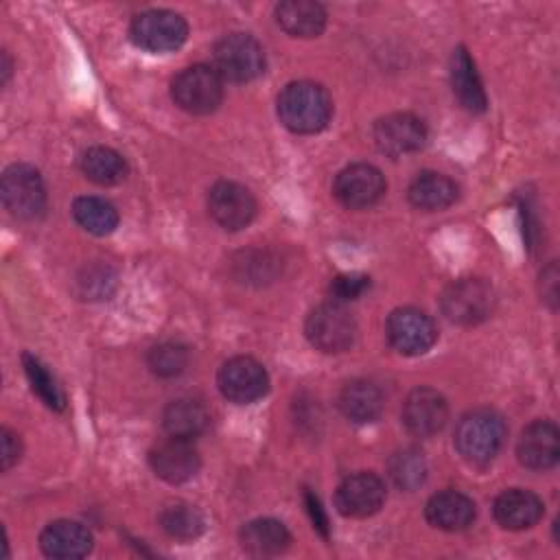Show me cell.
Listing matches in <instances>:
<instances>
[{
	"instance_id": "6da1fadb",
	"label": "cell",
	"mask_w": 560,
	"mask_h": 560,
	"mask_svg": "<svg viewBox=\"0 0 560 560\" xmlns=\"http://www.w3.org/2000/svg\"><path fill=\"white\" fill-rule=\"evenodd\" d=\"M280 122L293 133H317L332 116V101L315 81H293L278 94Z\"/></svg>"
},
{
	"instance_id": "7a4b0ae2",
	"label": "cell",
	"mask_w": 560,
	"mask_h": 560,
	"mask_svg": "<svg viewBox=\"0 0 560 560\" xmlns=\"http://www.w3.org/2000/svg\"><path fill=\"white\" fill-rule=\"evenodd\" d=\"M505 422L492 409H472L455 427V448L470 466H488L501 451Z\"/></svg>"
},
{
	"instance_id": "3957f363",
	"label": "cell",
	"mask_w": 560,
	"mask_h": 560,
	"mask_svg": "<svg viewBox=\"0 0 560 560\" xmlns=\"http://www.w3.org/2000/svg\"><path fill=\"white\" fill-rule=\"evenodd\" d=\"M497 295L483 278H459L451 282L440 295L444 317L459 326H475L488 319L494 311Z\"/></svg>"
},
{
	"instance_id": "277c9868",
	"label": "cell",
	"mask_w": 560,
	"mask_h": 560,
	"mask_svg": "<svg viewBox=\"0 0 560 560\" xmlns=\"http://www.w3.org/2000/svg\"><path fill=\"white\" fill-rule=\"evenodd\" d=\"M171 96L175 105L188 114H212L223 101V79L214 66L195 63L184 68L171 81Z\"/></svg>"
},
{
	"instance_id": "5b68a950",
	"label": "cell",
	"mask_w": 560,
	"mask_h": 560,
	"mask_svg": "<svg viewBox=\"0 0 560 560\" xmlns=\"http://www.w3.org/2000/svg\"><path fill=\"white\" fill-rule=\"evenodd\" d=\"M0 197L11 217L33 221L46 210V186L31 164H11L0 179Z\"/></svg>"
},
{
	"instance_id": "8992f818",
	"label": "cell",
	"mask_w": 560,
	"mask_h": 560,
	"mask_svg": "<svg viewBox=\"0 0 560 560\" xmlns=\"http://www.w3.org/2000/svg\"><path fill=\"white\" fill-rule=\"evenodd\" d=\"M306 339L322 352H343L357 339V322L341 302L315 306L304 324Z\"/></svg>"
},
{
	"instance_id": "52a82bcc",
	"label": "cell",
	"mask_w": 560,
	"mask_h": 560,
	"mask_svg": "<svg viewBox=\"0 0 560 560\" xmlns=\"http://www.w3.org/2000/svg\"><path fill=\"white\" fill-rule=\"evenodd\" d=\"M129 37L147 52H171L186 42L188 24L171 9H149L133 18Z\"/></svg>"
},
{
	"instance_id": "ba28073f",
	"label": "cell",
	"mask_w": 560,
	"mask_h": 560,
	"mask_svg": "<svg viewBox=\"0 0 560 560\" xmlns=\"http://www.w3.org/2000/svg\"><path fill=\"white\" fill-rule=\"evenodd\" d=\"M214 70L223 81H252L265 72V50L249 33H230L214 44Z\"/></svg>"
},
{
	"instance_id": "9c48e42d",
	"label": "cell",
	"mask_w": 560,
	"mask_h": 560,
	"mask_svg": "<svg viewBox=\"0 0 560 560\" xmlns=\"http://www.w3.org/2000/svg\"><path fill=\"white\" fill-rule=\"evenodd\" d=\"M385 335L396 352L405 357H418L431 350L438 339V328L424 311L413 306H400L389 313Z\"/></svg>"
},
{
	"instance_id": "30bf717a",
	"label": "cell",
	"mask_w": 560,
	"mask_h": 560,
	"mask_svg": "<svg viewBox=\"0 0 560 560\" xmlns=\"http://www.w3.org/2000/svg\"><path fill=\"white\" fill-rule=\"evenodd\" d=\"M217 385L230 402L249 405L267 394L269 376L260 361L252 357H232L221 365Z\"/></svg>"
},
{
	"instance_id": "8fae6325",
	"label": "cell",
	"mask_w": 560,
	"mask_h": 560,
	"mask_svg": "<svg viewBox=\"0 0 560 560\" xmlns=\"http://www.w3.org/2000/svg\"><path fill=\"white\" fill-rule=\"evenodd\" d=\"M385 188L387 184L383 173L365 162L341 168L332 184L337 201L350 210H363L374 206L385 195Z\"/></svg>"
},
{
	"instance_id": "7c38bea8",
	"label": "cell",
	"mask_w": 560,
	"mask_h": 560,
	"mask_svg": "<svg viewBox=\"0 0 560 560\" xmlns=\"http://www.w3.org/2000/svg\"><path fill=\"white\" fill-rule=\"evenodd\" d=\"M372 136L381 153L389 158H400L422 149L427 140V125L416 114L396 112L378 118L374 122Z\"/></svg>"
},
{
	"instance_id": "4fadbf2b",
	"label": "cell",
	"mask_w": 560,
	"mask_h": 560,
	"mask_svg": "<svg viewBox=\"0 0 560 560\" xmlns=\"http://www.w3.org/2000/svg\"><path fill=\"white\" fill-rule=\"evenodd\" d=\"M208 212L223 230L236 232L256 217V199L243 184L221 179L208 190Z\"/></svg>"
},
{
	"instance_id": "5bb4252c",
	"label": "cell",
	"mask_w": 560,
	"mask_h": 560,
	"mask_svg": "<svg viewBox=\"0 0 560 560\" xmlns=\"http://www.w3.org/2000/svg\"><path fill=\"white\" fill-rule=\"evenodd\" d=\"M385 483L374 472L348 475L335 492V505L341 516L365 518L376 514L385 503Z\"/></svg>"
},
{
	"instance_id": "9a60e30c",
	"label": "cell",
	"mask_w": 560,
	"mask_h": 560,
	"mask_svg": "<svg viewBox=\"0 0 560 560\" xmlns=\"http://www.w3.org/2000/svg\"><path fill=\"white\" fill-rule=\"evenodd\" d=\"M448 420L446 398L433 387H416L402 402V424L418 438H431Z\"/></svg>"
},
{
	"instance_id": "2e32d148",
	"label": "cell",
	"mask_w": 560,
	"mask_h": 560,
	"mask_svg": "<svg viewBox=\"0 0 560 560\" xmlns=\"http://www.w3.org/2000/svg\"><path fill=\"white\" fill-rule=\"evenodd\" d=\"M149 464L160 479L168 483H184L199 472L201 457L192 440L171 435L151 448Z\"/></svg>"
},
{
	"instance_id": "e0dca14e",
	"label": "cell",
	"mask_w": 560,
	"mask_h": 560,
	"mask_svg": "<svg viewBox=\"0 0 560 560\" xmlns=\"http://www.w3.org/2000/svg\"><path fill=\"white\" fill-rule=\"evenodd\" d=\"M518 462L529 470H547L558 464L560 433L549 420H534L521 431L516 442Z\"/></svg>"
},
{
	"instance_id": "ac0fdd59",
	"label": "cell",
	"mask_w": 560,
	"mask_h": 560,
	"mask_svg": "<svg viewBox=\"0 0 560 560\" xmlns=\"http://www.w3.org/2000/svg\"><path fill=\"white\" fill-rule=\"evenodd\" d=\"M94 538L85 525L70 518L48 523L39 534V547L48 558L74 560L92 551Z\"/></svg>"
},
{
	"instance_id": "d6986e66",
	"label": "cell",
	"mask_w": 560,
	"mask_h": 560,
	"mask_svg": "<svg viewBox=\"0 0 560 560\" xmlns=\"http://www.w3.org/2000/svg\"><path fill=\"white\" fill-rule=\"evenodd\" d=\"M542 512H545L542 501L534 492L523 488L503 490L492 503L494 521L503 529H512V532L534 527L542 518Z\"/></svg>"
},
{
	"instance_id": "ffe728a7",
	"label": "cell",
	"mask_w": 560,
	"mask_h": 560,
	"mask_svg": "<svg viewBox=\"0 0 560 560\" xmlns=\"http://www.w3.org/2000/svg\"><path fill=\"white\" fill-rule=\"evenodd\" d=\"M475 503L470 497L457 492V490H442L435 492L427 505L424 516L427 521L444 532H462L475 521Z\"/></svg>"
},
{
	"instance_id": "44dd1931",
	"label": "cell",
	"mask_w": 560,
	"mask_h": 560,
	"mask_svg": "<svg viewBox=\"0 0 560 560\" xmlns=\"http://www.w3.org/2000/svg\"><path fill=\"white\" fill-rule=\"evenodd\" d=\"M451 88L459 105L472 114H481L488 107V96L477 74L475 61L464 46H457L451 57Z\"/></svg>"
},
{
	"instance_id": "7402d4cb",
	"label": "cell",
	"mask_w": 560,
	"mask_h": 560,
	"mask_svg": "<svg viewBox=\"0 0 560 560\" xmlns=\"http://www.w3.org/2000/svg\"><path fill=\"white\" fill-rule=\"evenodd\" d=\"M337 405L350 422L368 424V422H374L383 413L385 398H383V392L378 389V385H374L372 381L354 378L341 387Z\"/></svg>"
},
{
	"instance_id": "603a6c76",
	"label": "cell",
	"mask_w": 560,
	"mask_h": 560,
	"mask_svg": "<svg viewBox=\"0 0 560 560\" xmlns=\"http://www.w3.org/2000/svg\"><path fill=\"white\" fill-rule=\"evenodd\" d=\"M276 22L293 37H317L326 28V9L315 0H284L276 7Z\"/></svg>"
},
{
	"instance_id": "cb8c5ba5",
	"label": "cell",
	"mask_w": 560,
	"mask_h": 560,
	"mask_svg": "<svg viewBox=\"0 0 560 560\" xmlns=\"http://www.w3.org/2000/svg\"><path fill=\"white\" fill-rule=\"evenodd\" d=\"M407 197L413 208L435 212L444 210L457 199V184L438 171L418 173L407 190Z\"/></svg>"
},
{
	"instance_id": "d4e9b609",
	"label": "cell",
	"mask_w": 560,
	"mask_h": 560,
	"mask_svg": "<svg viewBox=\"0 0 560 560\" xmlns=\"http://www.w3.org/2000/svg\"><path fill=\"white\" fill-rule=\"evenodd\" d=\"M162 424L168 435L192 440L208 429L210 411L203 405V400L192 396H182L166 405L162 413Z\"/></svg>"
},
{
	"instance_id": "484cf974",
	"label": "cell",
	"mask_w": 560,
	"mask_h": 560,
	"mask_svg": "<svg viewBox=\"0 0 560 560\" xmlns=\"http://www.w3.org/2000/svg\"><path fill=\"white\" fill-rule=\"evenodd\" d=\"M241 547L252 556H278L282 553L289 542L291 534L278 518H254L241 527L238 534Z\"/></svg>"
},
{
	"instance_id": "4316f807",
	"label": "cell",
	"mask_w": 560,
	"mask_h": 560,
	"mask_svg": "<svg viewBox=\"0 0 560 560\" xmlns=\"http://www.w3.org/2000/svg\"><path fill=\"white\" fill-rule=\"evenodd\" d=\"M83 175L98 186H114L127 177L125 158L109 147H90L81 155Z\"/></svg>"
},
{
	"instance_id": "83f0119b",
	"label": "cell",
	"mask_w": 560,
	"mask_h": 560,
	"mask_svg": "<svg viewBox=\"0 0 560 560\" xmlns=\"http://www.w3.org/2000/svg\"><path fill=\"white\" fill-rule=\"evenodd\" d=\"M74 221L94 236H107L118 225V210L112 201L94 195L77 197L72 203Z\"/></svg>"
},
{
	"instance_id": "f1b7e54d",
	"label": "cell",
	"mask_w": 560,
	"mask_h": 560,
	"mask_svg": "<svg viewBox=\"0 0 560 560\" xmlns=\"http://www.w3.org/2000/svg\"><path fill=\"white\" fill-rule=\"evenodd\" d=\"M160 525L162 529L177 538V540H192L197 538L203 527H206V518L203 514L199 512V508H195L192 503H186V501H173V503H166L162 510H160Z\"/></svg>"
},
{
	"instance_id": "f546056e",
	"label": "cell",
	"mask_w": 560,
	"mask_h": 560,
	"mask_svg": "<svg viewBox=\"0 0 560 560\" xmlns=\"http://www.w3.org/2000/svg\"><path fill=\"white\" fill-rule=\"evenodd\" d=\"M387 472L392 477V481L400 488V490H416L424 483L429 466L424 455L418 448H400L396 451L389 462H387Z\"/></svg>"
},
{
	"instance_id": "4dcf8cb0",
	"label": "cell",
	"mask_w": 560,
	"mask_h": 560,
	"mask_svg": "<svg viewBox=\"0 0 560 560\" xmlns=\"http://www.w3.org/2000/svg\"><path fill=\"white\" fill-rule=\"evenodd\" d=\"M22 363H24V372H26V378H28L33 392L44 400V405L55 411H63L66 396H63L59 383L55 381V376L46 370V365L28 352H24Z\"/></svg>"
},
{
	"instance_id": "1f68e13d",
	"label": "cell",
	"mask_w": 560,
	"mask_h": 560,
	"mask_svg": "<svg viewBox=\"0 0 560 560\" xmlns=\"http://www.w3.org/2000/svg\"><path fill=\"white\" fill-rule=\"evenodd\" d=\"M188 348L177 341H162L153 346L147 354V365L153 374L162 378L179 376L188 365Z\"/></svg>"
},
{
	"instance_id": "d6a6232c",
	"label": "cell",
	"mask_w": 560,
	"mask_h": 560,
	"mask_svg": "<svg viewBox=\"0 0 560 560\" xmlns=\"http://www.w3.org/2000/svg\"><path fill=\"white\" fill-rule=\"evenodd\" d=\"M370 289V278L363 273H341L330 282V293L335 302H350L361 298Z\"/></svg>"
},
{
	"instance_id": "836d02e7",
	"label": "cell",
	"mask_w": 560,
	"mask_h": 560,
	"mask_svg": "<svg viewBox=\"0 0 560 560\" xmlns=\"http://www.w3.org/2000/svg\"><path fill=\"white\" fill-rule=\"evenodd\" d=\"M2 438H0V457H2V470L7 472L11 466H15L18 464V459H20V455H22V444H20V438H18V433H13L11 429H2V433H0Z\"/></svg>"
},
{
	"instance_id": "e575fe53",
	"label": "cell",
	"mask_w": 560,
	"mask_h": 560,
	"mask_svg": "<svg viewBox=\"0 0 560 560\" xmlns=\"http://www.w3.org/2000/svg\"><path fill=\"white\" fill-rule=\"evenodd\" d=\"M540 295L545 302H549L551 308H556V302H558V267H556V262H549L540 273Z\"/></svg>"
},
{
	"instance_id": "d590c367",
	"label": "cell",
	"mask_w": 560,
	"mask_h": 560,
	"mask_svg": "<svg viewBox=\"0 0 560 560\" xmlns=\"http://www.w3.org/2000/svg\"><path fill=\"white\" fill-rule=\"evenodd\" d=\"M304 505H306V512H308V516H311V521H313V527H315L322 536H328V518H326V514H324V510H322L319 499H317L311 490H304Z\"/></svg>"
},
{
	"instance_id": "8d00e7d4",
	"label": "cell",
	"mask_w": 560,
	"mask_h": 560,
	"mask_svg": "<svg viewBox=\"0 0 560 560\" xmlns=\"http://www.w3.org/2000/svg\"><path fill=\"white\" fill-rule=\"evenodd\" d=\"M11 77V61H9V55L2 52V83H7Z\"/></svg>"
}]
</instances>
